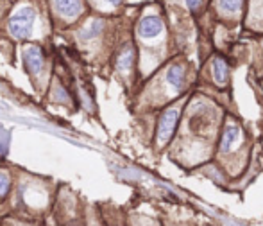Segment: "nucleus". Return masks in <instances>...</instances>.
Instances as JSON below:
<instances>
[{
	"label": "nucleus",
	"mask_w": 263,
	"mask_h": 226,
	"mask_svg": "<svg viewBox=\"0 0 263 226\" xmlns=\"http://www.w3.org/2000/svg\"><path fill=\"white\" fill-rule=\"evenodd\" d=\"M213 74H215V79H217V83H225V79H227V66H225V61L224 60H215V63H213Z\"/></svg>",
	"instance_id": "nucleus-10"
},
{
	"label": "nucleus",
	"mask_w": 263,
	"mask_h": 226,
	"mask_svg": "<svg viewBox=\"0 0 263 226\" xmlns=\"http://www.w3.org/2000/svg\"><path fill=\"white\" fill-rule=\"evenodd\" d=\"M161 29H163V23L158 17H145L140 22L138 31H140L143 38H154V36H158L161 33Z\"/></svg>",
	"instance_id": "nucleus-5"
},
{
	"label": "nucleus",
	"mask_w": 263,
	"mask_h": 226,
	"mask_svg": "<svg viewBox=\"0 0 263 226\" xmlns=\"http://www.w3.org/2000/svg\"><path fill=\"white\" fill-rule=\"evenodd\" d=\"M34 20H36V11L33 7H23L9 18V31L17 38H27L33 31Z\"/></svg>",
	"instance_id": "nucleus-1"
},
{
	"label": "nucleus",
	"mask_w": 263,
	"mask_h": 226,
	"mask_svg": "<svg viewBox=\"0 0 263 226\" xmlns=\"http://www.w3.org/2000/svg\"><path fill=\"white\" fill-rule=\"evenodd\" d=\"M238 138H240V131H238V127L236 126H227V129L224 131L222 135V142H220V149L227 153L236 142H238Z\"/></svg>",
	"instance_id": "nucleus-7"
},
{
	"label": "nucleus",
	"mask_w": 263,
	"mask_h": 226,
	"mask_svg": "<svg viewBox=\"0 0 263 226\" xmlns=\"http://www.w3.org/2000/svg\"><path fill=\"white\" fill-rule=\"evenodd\" d=\"M108 2H111V4H118L120 0H108Z\"/></svg>",
	"instance_id": "nucleus-15"
},
{
	"label": "nucleus",
	"mask_w": 263,
	"mask_h": 226,
	"mask_svg": "<svg viewBox=\"0 0 263 226\" xmlns=\"http://www.w3.org/2000/svg\"><path fill=\"white\" fill-rule=\"evenodd\" d=\"M183 81H185V72H183V66L181 65L170 66L169 72H167V83H169L174 90H181Z\"/></svg>",
	"instance_id": "nucleus-6"
},
{
	"label": "nucleus",
	"mask_w": 263,
	"mask_h": 226,
	"mask_svg": "<svg viewBox=\"0 0 263 226\" xmlns=\"http://www.w3.org/2000/svg\"><path fill=\"white\" fill-rule=\"evenodd\" d=\"M102 29H104V22L102 20H95V22H92V25H88L84 31H81V40H84V41L94 40L95 36H99Z\"/></svg>",
	"instance_id": "nucleus-9"
},
{
	"label": "nucleus",
	"mask_w": 263,
	"mask_h": 226,
	"mask_svg": "<svg viewBox=\"0 0 263 226\" xmlns=\"http://www.w3.org/2000/svg\"><path fill=\"white\" fill-rule=\"evenodd\" d=\"M9 185H11L9 176H7L6 172H0V198H4L9 192Z\"/></svg>",
	"instance_id": "nucleus-13"
},
{
	"label": "nucleus",
	"mask_w": 263,
	"mask_h": 226,
	"mask_svg": "<svg viewBox=\"0 0 263 226\" xmlns=\"http://www.w3.org/2000/svg\"><path fill=\"white\" fill-rule=\"evenodd\" d=\"M54 6L65 18H75L82 13V0H54Z\"/></svg>",
	"instance_id": "nucleus-4"
},
{
	"label": "nucleus",
	"mask_w": 263,
	"mask_h": 226,
	"mask_svg": "<svg viewBox=\"0 0 263 226\" xmlns=\"http://www.w3.org/2000/svg\"><path fill=\"white\" fill-rule=\"evenodd\" d=\"M177 119H179V110L177 108H170L161 115L158 124V140L161 144L167 142L170 138V135L174 133V127L177 124Z\"/></svg>",
	"instance_id": "nucleus-2"
},
{
	"label": "nucleus",
	"mask_w": 263,
	"mask_h": 226,
	"mask_svg": "<svg viewBox=\"0 0 263 226\" xmlns=\"http://www.w3.org/2000/svg\"><path fill=\"white\" fill-rule=\"evenodd\" d=\"M219 6H220V9L225 13H235L240 9L242 0H219Z\"/></svg>",
	"instance_id": "nucleus-11"
},
{
	"label": "nucleus",
	"mask_w": 263,
	"mask_h": 226,
	"mask_svg": "<svg viewBox=\"0 0 263 226\" xmlns=\"http://www.w3.org/2000/svg\"><path fill=\"white\" fill-rule=\"evenodd\" d=\"M132 60H134V50L131 47H124L122 52L118 54V58H116V68L120 72H127L131 68Z\"/></svg>",
	"instance_id": "nucleus-8"
},
{
	"label": "nucleus",
	"mask_w": 263,
	"mask_h": 226,
	"mask_svg": "<svg viewBox=\"0 0 263 226\" xmlns=\"http://www.w3.org/2000/svg\"><path fill=\"white\" fill-rule=\"evenodd\" d=\"M9 140H11V135H9V131H6L4 127L0 126V155H6V153H7Z\"/></svg>",
	"instance_id": "nucleus-12"
},
{
	"label": "nucleus",
	"mask_w": 263,
	"mask_h": 226,
	"mask_svg": "<svg viewBox=\"0 0 263 226\" xmlns=\"http://www.w3.org/2000/svg\"><path fill=\"white\" fill-rule=\"evenodd\" d=\"M43 50L38 45H31L29 49H25L23 52V63H25V68H27L29 74L36 76L41 68H43Z\"/></svg>",
	"instance_id": "nucleus-3"
},
{
	"label": "nucleus",
	"mask_w": 263,
	"mask_h": 226,
	"mask_svg": "<svg viewBox=\"0 0 263 226\" xmlns=\"http://www.w3.org/2000/svg\"><path fill=\"white\" fill-rule=\"evenodd\" d=\"M187 4L190 9H197V7L201 6V0H187Z\"/></svg>",
	"instance_id": "nucleus-14"
}]
</instances>
